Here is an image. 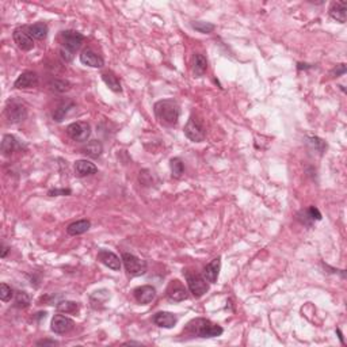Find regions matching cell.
I'll list each match as a JSON object with an SVG mask.
<instances>
[{
	"instance_id": "ffe728a7",
	"label": "cell",
	"mask_w": 347,
	"mask_h": 347,
	"mask_svg": "<svg viewBox=\"0 0 347 347\" xmlns=\"http://www.w3.org/2000/svg\"><path fill=\"white\" fill-rule=\"evenodd\" d=\"M207 71V60L206 57L203 55H200V53H196L194 55V58H193V75L196 78H201L203 76Z\"/></svg>"
},
{
	"instance_id": "f546056e",
	"label": "cell",
	"mask_w": 347,
	"mask_h": 347,
	"mask_svg": "<svg viewBox=\"0 0 347 347\" xmlns=\"http://www.w3.org/2000/svg\"><path fill=\"white\" fill-rule=\"evenodd\" d=\"M79 309V304L75 301H60L57 304V311L62 314H75Z\"/></svg>"
},
{
	"instance_id": "9c48e42d",
	"label": "cell",
	"mask_w": 347,
	"mask_h": 347,
	"mask_svg": "<svg viewBox=\"0 0 347 347\" xmlns=\"http://www.w3.org/2000/svg\"><path fill=\"white\" fill-rule=\"evenodd\" d=\"M12 38H14V42L17 44L18 48L22 49V51L29 52L34 48V39L29 34L28 26L26 28L15 29L14 33H12Z\"/></svg>"
},
{
	"instance_id": "52a82bcc",
	"label": "cell",
	"mask_w": 347,
	"mask_h": 347,
	"mask_svg": "<svg viewBox=\"0 0 347 347\" xmlns=\"http://www.w3.org/2000/svg\"><path fill=\"white\" fill-rule=\"evenodd\" d=\"M67 135L76 143H86L91 136L90 123L72 122L67 126Z\"/></svg>"
},
{
	"instance_id": "7c38bea8",
	"label": "cell",
	"mask_w": 347,
	"mask_h": 347,
	"mask_svg": "<svg viewBox=\"0 0 347 347\" xmlns=\"http://www.w3.org/2000/svg\"><path fill=\"white\" fill-rule=\"evenodd\" d=\"M133 296H135L136 301L139 304L146 305V304H149L156 298V289L151 285L139 286L133 290Z\"/></svg>"
},
{
	"instance_id": "44dd1931",
	"label": "cell",
	"mask_w": 347,
	"mask_h": 347,
	"mask_svg": "<svg viewBox=\"0 0 347 347\" xmlns=\"http://www.w3.org/2000/svg\"><path fill=\"white\" fill-rule=\"evenodd\" d=\"M103 152V145L99 140H91L88 141L86 145L82 148V153H84L86 156L92 157V159H96L99 157Z\"/></svg>"
},
{
	"instance_id": "f35d334b",
	"label": "cell",
	"mask_w": 347,
	"mask_h": 347,
	"mask_svg": "<svg viewBox=\"0 0 347 347\" xmlns=\"http://www.w3.org/2000/svg\"><path fill=\"white\" fill-rule=\"evenodd\" d=\"M10 251V248L6 246V244H1V254H0V257L1 258H6L7 257V252Z\"/></svg>"
},
{
	"instance_id": "d4e9b609",
	"label": "cell",
	"mask_w": 347,
	"mask_h": 347,
	"mask_svg": "<svg viewBox=\"0 0 347 347\" xmlns=\"http://www.w3.org/2000/svg\"><path fill=\"white\" fill-rule=\"evenodd\" d=\"M18 141L12 135H4L3 136V141H1V152L4 156H11L12 152L17 149Z\"/></svg>"
},
{
	"instance_id": "2e32d148",
	"label": "cell",
	"mask_w": 347,
	"mask_h": 347,
	"mask_svg": "<svg viewBox=\"0 0 347 347\" xmlns=\"http://www.w3.org/2000/svg\"><path fill=\"white\" fill-rule=\"evenodd\" d=\"M80 62L83 65H87V67L91 68H102L105 65V61L99 55H96L95 52L91 51V49H86V51L82 52L80 55Z\"/></svg>"
},
{
	"instance_id": "d590c367",
	"label": "cell",
	"mask_w": 347,
	"mask_h": 347,
	"mask_svg": "<svg viewBox=\"0 0 347 347\" xmlns=\"http://www.w3.org/2000/svg\"><path fill=\"white\" fill-rule=\"evenodd\" d=\"M345 73H346V65H345V64H339V65H336V67L332 69L331 76H332V78H339V76L345 75Z\"/></svg>"
},
{
	"instance_id": "8d00e7d4",
	"label": "cell",
	"mask_w": 347,
	"mask_h": 347,
	"mask_svg": "<svg viewBox=\"0 0 347 347\" xmlns=\"http://www.w3.org/2000/svg\"><path fill=\"white\" fill-rule=\"evenodd\" d=\"M72 193V190L69 189H55V190L49 191V196L57 197V196H69Z\"/></svg>"
},
{
	"instance_id": "603a6c76",
	"label": "cell",
	"mask_w": 347,
	"mask_h": 347,
	"mask_svg": "<svg viewBox=\"0 0 347 347\" xmlns=\"http://www.w3.org/2000/svg\"><path fill=\"white\" fill-rule=\"evenodd\" d=\"M91 228V223L90 220H79V221H75L72 224L68 225L67 232L68 235L71 236H79L86 233L87 231Z\"/></svg>"
},
{
	"instance_id": "ac0fdd59",
	"label": "cell",
	"mask_w": 347,
	"mask_h": 347,
	"mask_svg": "<svg viewBox=\"0 0 347 347\" xmlns=\"http://www.w3.org/2000/svg\"><path fill=\"white\" fill-rule=\"evenodd\" d=\"M98 173V167L94 163L88 162V160H78L75 163V174L79 178H84V176H90L94 174Z\"/></svg>"
},
{
	"instance_id": "74e56055",
	"label": "cell",
	"mask_w": 347,
	"mask_h": 347,
	"mask_svg": "<svg viewBox=\"0 0 347 347\" xmlns=\"http://www.w3.org/2000/svg\"><path fill=\"white\" fill-rule=\"evenodd\" d=\"M58 342L53 339H44V341L37 342V346H57Z\"/></svg>"
},
{
	"instance_id": "8992f818",
	"label": "cell",
	"mask_w": 347,
	"mask_h": 347,
	"mask_svg": "<svg viewBox=\"0 0 347 347\" xmlns=\"http://www.w3.org/2000/svg\"><path fill=\"white\" fill-rule=\"evenodd\" d=\"M6 117L11 123H19L28 117V107L25 103L18 99L8 101L6 106Z\"/></svg>"
},
{
	"instance_id": "7a4b0ae2",
	"label": "cell",
	"mask_w": 347,
	"mask_h": 347,
	"mask_svg": "<svg viewBox=\"0 0 347 347\" xmlns=\"http://www.w3.org/2000/svg\"><path fill=\"white\" fill-rule=\"evenodd\" d=\"M224 332L223 327L214 324L209 319L197 318L186 325L185 334L189 338H216Z\"/></svg>"
},
{
	"instance_id": "ab89813d",
	"label": "cell",
	"mask_w": 347,
	"mask_h": 347,
	"mask_svg": "<svg viewBox=\"0 0 347 347\" xmlns=\"http://www.w3.org/2000/svg\"><path fill=\"white\" fill-rule=\"evenodd\" d=\"M336 332H338V335H339V339H341L342 345H345V339H343V335H342V331L338 328V330H336Z\"/></svg>"
},
{
	"instance_id": "6da1fadb",
	"label": "cell",
	"mask_w": 347,
	"mask_h": 347,
	"mask_svg": "<svg viewBox=\"0 0 347 347\" xmlns=\"http://www.w3.org/2000/svg\"><path fill=\"white\" fill-rule=\"evenodd\" d=\"M155 117L166 128H175L179 121L180 109L178 102L174 99H162L153 106Z\"/></svg>"
},
{
	"instance_id": "9a60e30c",
	"label": "cell",
	"mask_w": 347,
	"mask_h": 347,
	"mask_svg": "<svg viewBox=\"0 0 347 347\" xmlns=\"http://www.w3.org/2000/svg\"><path fill=\"white\" fill-rule=\"evenodd\" d=\"M220 269H221V258L217 257L213 259L210 263H207L203 270V277L209 284H216L219 278Z\"/></svg>"
},
{
	"instance_id": "1f68e13d",
	"label": "cell",
	"mask_w": 347,
	"mask_h": 347,
	"mask_svg": "<svg viewBox=\"0 0 347 347\" xmlns=\"http://www.w3.org/2000/svg\"><path fill=\"white\" fill-rule=\"evenodd\" d=\"M191 28L196 29L198 33L209 34V33H212L216 26H214L213 23L202 22V21H196V22H191Z\"/></svg>"
},
{
	"instance_id": "4316f807",
	"label": "cell",
	"mask_w": 347,
	"mask_h": 347,
	"mask_svg": "<svg viewBox=\"0 0 347 347\" xmlns=\"http://www.w3.org/2000/svg\"><path fill=\"white\" fill-rule=\"evenodd\" d=\"M109 298H110V291L109 290H106V289L96 290L94 291L90 297L91 305H92V308L98 309V307H99V305H103Z\"/></svg>"
},
{
	"instance_id": "d6a6232c",
	"label": "cell",
	"mask_w": 347,
	"mask_h": 347,
	"mask_svg": "<svg viewBox=\"0 0 347 347\" xmlns=\"http://www.w3.org/2000/svg\"><path fill=\"white\" fill-rule=\"evenodd\" d=\"M30 304V297L26 291H18L15 294V307L18 308H26Z\"/></svg>"
},
{
	"instance_id": "60d3db41",
	"label": "cell",
	"mask_w": 347,
	"mask_h": 347,
	"mask_svg": "<svg viewBox=\"0 0 347 347\" xmlns=\"http://www.w3.org/2000/svg\"><path fill=\"white\" fill-rule=\"evenodd\" d=\"M123 345H136V346H140L141 343L140 342H126V343H123Z\"/></svg>"
},
{
	"instance_id": "e0dca14e",
	"label": "cell",
	"mask_w": 347,
	"mask_h": 347,
	"mask_svg": "<svg viewBox=\"0 0 347 347\" xmlns=\"http://www.w3.org/2000/svg\"><path fill=\"white\" fill-rule=\"evenodd\" d=\"M152 321L157 325V327H162V328H173L174 325L176 324L178 318L171 312H157L153 315Z\"/></svg>"
},
{
	"instance_id": "8fae6325",
	"label": "cell",
	"mask_w": 347,
	"mask_h": 347,
	"mask_svg": "<svg viewBox=\"0 0 347 347\" xmlns=\"http://www.w3.org/2000/svg\"><path fill=\"white\" fill-rule=\"evenodd\" d=\"M75 327V321L62 315H55L52 319L51 330L55 334H67Z\"/></svg>"
},
{
	"instance_id": "30bf717a",
	"label": "cell",
	"mask_w": 347,
	"mask_h": 347,
	"mask_svg": "<svg viewBox=\"0 0 347 347\" xmlns=\"http://www.w3.org/2000/svg\"><path fill=\"white\" fill-rule=\"evenodd\" d=\"M166 294H167L168 300L174 302L183 301V300H186L189 297V293L186 290V288L178 280H174L170 282L167 290H166Z\"/></svg>"
},
{
	"instance_id": "cb8c5ba5",
	"label": "cell",
	"mask_w": 347,
	"mask_h": 347,
	"mask_svg": "<svg viewBox=\"0 0 347 347\" xmlns=\"http://www.w3.org/2000/svg\"><path fill=\"white\" fill-rule=\"evenodd\" d=\"M102 80L106 83V86L114 92H121L122 91V87H121V82L119 79L112 72V71H107V72L102 73Z\"/></svg>"
},
{
	"instance_id": "e575fe53",
	"label": "cell",
	"mask_w": 347,
	"mask_h": 347,
	"mask_svg": "<svg viewBox=\"0 0 347 347\" xmlns=\"http://www.w3.org/2000/svg\"><path fill=\"white\" fill-rule=\"evenodd\" d=\"M307 143H308L309 145L312 146V148H315V151L320 152V153H323V151L325 149V143L321 139H319V137H308L307 139Z\"/></svg>"
},
{
	"instance_id": "5bb4252c",
	"label": "cell",
	"mask_w": 347,
	"mask_h": 347,
	"mask_svg": "<svg viewBox=\"0 0 347 347\" xmlns=\"http://www.w3.org/2000/svg\"><path fill=\"white\" fill-rule=\"evenodd\" d=\"M38 84V76L37 73L33 72V71H26V72L21 73L18 79L15 80L14 83V87L15 88H31V87H35Z\"/></svg>"
},
{
	"instance_id": "3957f363",
	"label": "cell",
	"mask_w": 347,
	"mask_h": 347,
	"mask_svg": "<svg viewBox=\"0 0 347 347\" xmlns=\"http://www.w3.org/2000/svg\"><path fill=\"white\" fill-rule=\"evenodd\" d=\"M60 39H61L60 53L62 60L65 62L72 61L73 55L80 49V46L84 42V35L76 30H65L60 35Z\"/></svg>"
},
{
	"instance_id": "484cf974",
	"label": "cell",
	"mask_w": 347,
	"mask_h": 347,
	"mask_svg": "<svg viewBox=\"0 0 347 347\" xmlns=\"http://www.w3.org/2000/svg\"><path fill=\"white\" fill-rule=\"evenodd\" d=\"M300 214H302L304 216V219H300L301 220L302 224H307V225H311L314 221H320L321 220V213L319 212V209L315 206H311L308 207L305 212L302 210V212H300Z\"/></svg>"
},
{
	"instance_id": "83f0119b",
	"label": "cell",
	"mask_w": 347,
	"mask_h": 347,
	"mask_svg": "<svg viewBox=\"0 0 347 347\" xmlns=\"http://www.w3.org/2000/svg\"><path fill=\"white\" fill-rule=\"evenodd\" d=\"M73 106H75V103H73V102L71 101L62 102L61 105H58V106H57V109L55 110V113H53V119H55L56 122H61L62 119L65 118V116L68 114V112H69Z\"/></svg>"
},
{
	"instance_id": "277c9868",
	"label": "cell",
	"mask_w": 347,
	"mask_h": 347,
	"mask_svg": "<svg viewBox=\"0 0 347 347\" xmlns=\"http://www.w3.org/2000/svg\"><path fill=\"white\" fill-rule=\"evenodd\" d=\"M122 263L125 266L126 273L130 277H140L146 273V262L143 260L139 257H136L133 254L123 252L122 254Z\"/></svg>"
},
{
	"instance_id": "d6986e66",
	"label": "cell",
	"mask_w": 347,
	"mask_h": 347,
	"mask_svg": "<svg viewBox=\"0 0 347 347\" xmlns=\"http://www.w3.org/2000/svg\"><path fill=\"white\" fill-rule=\"evenodd\" d=\"M330 17L339 23L346 22L347 18V3L346 1H338L334 3L330 8Z\"/></svg>"
},
{
	"instance_id": "4fadbf2b",
	"label": "cell",
	"mask_w": 347,
	"mask_h": 347,
	"mask_svg": "<svg viewBox=\"0 0 347 347\" xmlns=\"http://www.w3.org/2000/svg\"><path fill=\"white\" fill-rule=\"evenodd\" d=\"M98 260L102 264L107 266L109 269L114 270V271H119L121 270V260L112 251H107V250H101L98 252Z\"/></svg>"
},
{
	"instance_id": "f1b7e54d",
	"label": "cell",
	"mask_w": 347,
	"mask_h": 347,
	"mask_svg": "<svg viewBox=\"0 0 347 347\" xmlns=\"http://www.w3.org/2000/svg\"><path fill=\"white\" fill-rule=\"evenodd\" d=\"M170 167H171V174H173V178L175 179H180L182 175L185 173V166L183 162L180 160L179 157H174L170 162Z\"/></svg>"
},
{
	"instance_id": "ba28073f",
	"label": "cell",
	"mask_w": 347,
	"mask_h": 347,
	"mask_svg": "<svg viewBox=\"0 0 347 347\" xmlns=\"http://www.w3.org/2000/svg\"><path fill=\"white\" fill-rule=\"evenodd\" d=\"M185 136L193 143H202L206 137V132L205 128L202 126V123L194 117H190V119L187 121L185 126Z\"/></svg>"
},
{
	"instance_id": "5b68a950",
	"label": "cell",
	"mask_w": 347,
	"mask_h": 347,
	"mask_svg": "<svg viewBox=\"0 0 347 347\" xmlns=\"http://www.w3.org/2000/svg\"><path fill=\"white\" fill-rule=\"evenodd\" d=\"M183 274H185L186 281H187L189 290L196 298H200L209 290L207 281L205 280L203 275L198 274V273H190V271H183Z\"/></svg>"
},
{
	"instance_id": "4dcf8cb0",
	"label": "cell",
	"mask_w": 347,
	"mask_h": 347,
	"mask_svg": "<svg viewBox=\"0 0 347 347\" xmlns=\"http://www.w3.org/2000/svg\"><path fill=\"white\" fill-rule=\"evenodd\" d=\"M49 88H51L53 92H58V94H61V92H67V91L69 90V83H68L67 80H58V79H55V80H52L51 83H49Z\"/></svg>"
},
{
	"instance_id": "7402d4cb",
	"label": "cell",
	"mask_w": 347,
	"mask_h": 347,
	"mask_svg": "<svg viewBox=\"0 0 347 347\" xmlns=\"http://www.w3.org/2000/svg\"><path fill=\"white\" fill-rule=\"evenodd\" d=\"M28 31L29 34L31 35L33 39H38V41H42L48 37V31H49V28L48 25L44 22H38L34 23L31 26H28Z\"/></svg>"
},
{
	"instance_id": "836d02e7",
	"label": "cell",
	"mask_w": 347,
	"mask_h": 347,
	"mask_svg": "<svg viewBox=\"0 0 347 347\" xmlns=\"http://www.w3.org/2000/svg\"><path fill=\"white\" fill-rule=\"evenodd\" d=\"M14 296V290L11 289V286H8L7 284H1L0 285V300L3 302L10 301Z\"/></svg>"
}]
</instances>
